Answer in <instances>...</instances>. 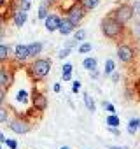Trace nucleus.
Wrapping results in <instances>:
<instances>
[{
    "label": "nucleus",
    "instance_id": "nucleus-1",
    "mask_svg": "<svg viewBox=\"0 0 140 149\" xmlns=\"http://www.w3.org/2000/svg\"><path fill=\"white\" fill-rule=\"evenodd\" d=\"M100 28H102V33L107 39H117L124 32V25H121L114 16H105L100 23Z\"/></svg>",
    "mask_w": 140,
    "mask_h": 149
},
{
    "label": "nucleus",
    "instance_id": "nucleus-2",
    "mask_svg": "<svg viewBox=\"0 0 140 149\" xmlns=\"http://www.w3.org/2000/svg\"><path fill=\"white\" fill-rule=\"evenodd\" d=\"M51 70V60L49 58H35L32 61V65L28 67L30 77L33 81H42Z\"/></svg>",
    "mask_w": 140,
    "mask_h": 149
},
{
    "label": "nucleus",
    "instance_id": "nucleus-3",
    "mask_svg": "<svg viewBox=\"0 0 140 149\" xmlns=\"http://www.w3.org/2000/svg\"><path fill=\"white\" fill-rule=\"evenodd\" d=\"M14 133H18V135H23V133H28L30 130H32V123L26 119V118H23V116H18V118H14V119H11L9 121V125H7Z\"/></svg>",
    "mask_w": 140,
    "mask_h": 149
},
{
    "label": "nucleus",
    "instance_id": "nucleus-4",
    "mask_svg": "<svg viewBox=\"0 0 140 149\" xmlns=\"http://www.w3.org/2000/svg\"><path fill=\"white\" fill-rule=\"evenodd\" d=\"M84 16H86V9L81 4H74L72 7L67 11V18H68V21L72 23L74 26H79L81 21L84 19Z\"/></svg>",
    "mask_w": 140,
    "mask_h": 149
},
{
    "label": "nucleus",
    "instance_id": "nucleus-5",
    "mask_svg": "<svg viewBox=\"0 0 140 149\" xmlns=\"http://www.w3.org/2000/svg\"><path fill=\"white\" fill-rule=\"evenodd\" d=\"M112 16H114L121 25H126V23L133 18V7L128 6V4H121V6H117V7L114 9Z\"/></svg>",
    "mask_w": 140,
    "mask_h": 149
},
{
    "label": "nucleus",
    "instance_id": "nucleus-6",
    "mask_svg": "<svg viewBox=\"0 0 140 149\" xmlns=\"http://www.w3.org/2000/svg\"><path fill=\"white\" fill-rule=\"evenodd\" d=\"M32 105L39 112L46 111L47 109V98H46V95L40 93V91H37V90H33V93H32Z\"/></svg>",
    "mask_w": 140,
    "mask_h": 149
},
{
    "label": "nucleus",
    "instance_id": "nucleus-7",
    "mask_svg": "<svg viewBox=\"0 0 140 149\" xmlns=\"http://www.w3.org/2000/svg\"><path fill=\"white\" fill-rule=\"evenodd\" d=\"M117 58H119L123 63H130V61L135 58V51H133V47L128 46V44H121V46L117 47Z\"/></svg>",
    "mask_w": 140,
    "mask_h": 149
},
{
    "label": "nucleus",
    "instance_id": "nucleus-8",
    "mask_svg": "<svg viewBox=\"0 0 140 149\" xmlns=\"http://www.w3.org/2000/svg\"><path fill=\"white\" fill-rule=\"evenodd\" d=\"M44 23H46V30L47 32H58L60 23H61V18L58 14H54V13H49L46 16V19H44Z\"/></svg>",
    "mask_w": 140,
    "mask_h": 149
},
{
    "label": "nucleus",
    "instance_id": "nucleus-9",
    "mask_svg": "<svg viewBox=\"0 0 140 149\" xmlns=\"http://www.w3.org/2000/svg\"><path fill=\"white\" fill-rule=\"evenodd\" d=\"M14 81V76H12V72L6 67H0V86L2 88H9Z\"/></svg>",
    "mask_w": 140,
    "mask_h": 149
},
{
    "label": "nucleus",
    "instance_id": "nucleus-10",
    "mask_svg": "<svg viewBox=\"0 0 140 149\" xmlns=\"http://www.w3.org/2000/svg\"><path fill=\"white\" fill-rule=\"evenodd\" d=\"M14 58H16V61H19V63L26 61V60L30 58L28 46H25V44H18V46L14 47Z\"/></svg>",
    "mask_w": 140,
    "mask_h": 149
},
{
    "label": "nucleus",
    "instance_id": "nucleus-11",
    "mask_svg": "<svg viewBox=\"0 0 140 149\" xmlns=\"http://www.w3.org/2000/svg\"><path fill=\"white\" fill-rule=\"evenodd\" d=\"M26 19H28V13H26V11H21V9L14 11V14H12V23H14V26L21 28V26L26 23Z\"/></svg>",
    "mask_w": 140,
    "mask_h": 149
},
{
    "label": "nucleus",
    "instance_id": "nucleus-12",
    "mask_svg": "<svg viewBox=\"0 0 140 149\" xmlns=\"http://www.w3.org/2000/svg\"><path fill=\"white\" fill-rule=\"evenodd\" d=\"M76 30V26L68 21V18H65V19H61V23H60V28H58V32L61 33V35H70Z\"/></svg>",
    "mask_w": 140,
    "mask_h": 149
},
{
    "label": "nucleus",
    "instance_id": "nucleus-13",
    "mask_svg": "<svg viewBox=\"0 0 140 149\" xmlns=\"http://www.w3.org/2000/svg\"><path fill=\"white\" fill-rule=\"evenodd\" d=\"M28 53H30V58H37L42 53V42H32V44H28Z\"/></svg>",
    "mask_w": 140,
    "mask_h": 149
},
{
    "label": "nucleus",
    "instance_id": "nucleus-14",
    "mask_svg": "<svg viewBox=\"0 0 140 149\" xmlns=\"http://www.w3.org/2000/svg\"><path fill=\"white\" fill-rule=\"evenodd\" d=\"M61 68H63L61 70V77H63L65 83H68L70 79H72V70H74V67H72V63H65Z\"/></svg>",
    "mask_w": 140,
    "mask_h": 149
},
{
    "label": "nucleus",
    "instance_id": "nucleus-15",
    "mask_svg": "<svg viewBox=\"0 0 140 149\" xmlns=\"http://www.w3.org/2000/svg\"><path fill=\"white\" fill-rule=\"evenodd\" d=\"M82 67H84L88 72H91V70H96V67H98V61H96V58L89 56V58H86V60L82 61Z\"/></svg>",
    "mask_w": 140,
    "mask_h": 149
},
{
    "label": "nucleus",
    "instance_id": "nucleus-16",
    "mask_svg": "<svg viewBox=\"0 0 140 149\" xmlns=\"http://www.w3.org/2000/svg\"><path fill=\"white\" fill-rule=\"evenodd\" d=\"M138 128H140V119H138V118L130 119V123H128V133L135 135V133L138 132Z\"/></svg>",
    "mask_w": 140,
    "mask_h": 149
},
{
    "label": "nucleus",
    "instance_id": "nucleus-17",
    "mask_svg": "<svg viewBox=\"0 0 140 149\" xmlns=\"http://www.w3.org/2000/svg\"><path fill=\"white\" fill-rule=\"evenodd\" d=\"M79 4H81L86 11H93L95 7H98L100 0H79Z\"/></svg>",
    "mask_w": 140,
    "mask_h": 149
},
{
    "label": "nucleus",
    "instance_id": "nucleus-18",
    "mask_svg": "<svg viewBox=\"0 0 140 149\" xmlns=\"http://www.w3.org/2000/svg\"><path fill=\"white\" fill-rule=\"evenodd\" d=\"M9 53H11V47L6 46V44H0V63H4L9 60Z\"/></svg>",
    "mask_w": 140,
    "mask_h": 149
},
{
    "label": "nucleus",
    "instance_id": "nucleus-19",
    "mask_svg": "<svg viewBox=\"0 0 140 149\" xmlns=\"http://www.w3.org/2000/svg\"><path fill=\"white\" fill-rule=\"evenodd\" d=\"M47 14H49V2H42L40 7H39V14H37V18H39V19H46Z\"/></svg>",
    "mask_w": 140,
    "mask_h": 149
},
{
    "label": "nucleus",
    "instance_id": "nucleus-20",
    "mask_svg": "<svg viewBox=\"0 0 140 149\" xmlns=\"http://www.w3.org/2000/svg\"><path fill=\"white\" fill-rule=\"evenodd\" d=\"M84 104H86V107H88L89 112H95L96 104H95V100H93V97H91L89 93H84Z\"/></svg>",
    "mask_w": 140,
    "mask_h": 149
},
{
    "label": "nucleus",
    "instance_id": "nucleus-21",
    "mask_svg": "<svg viewBox=\"0 0 140 149\" xmlns=\"http://www.w3.org/2000/svg\"><path fill=\"white\" fill-rule=\"evenodd\" d=\"M16 100H18L19 104H28V93H26L25 90H19V91L16 93Z\"/></svg>",
    "mask_w": 140,
    "mask_h": 149
},
{
    "label": "nucleus",
    "instance_id": "nucleus-22",
    "mask_svg": "<svg viewBox=\"0 0 140 149\" xmlns=\"http://www.w3.org/2000/svg\"><path fill=\"white\" fill-rule=\"evenodd\" d=\"M9 121V109L0 105V123H7Z\"/></svg>",
    "mask_w": 140,
    "mask_h": 149
},
{
    "label": "nucleus",
    "instance_id": "nucleus-23",
    "mask_svg": "<svg viewBox=\"0 0 140 149\" xmlns=\"http://www.w3.org/2000/svg\"><path fill=\"white\" fill-rule=\"evenodd\" d=\"M114 68H116L114 61H112V60H107V61H105V68H103V74H105V76H110V74L114 72Z\"/></svg>",
    "mask_w": 140,
    "mask_h": 149
},
{
    "label": "nucleus",
    "instance_id": "nucleus-24",
    "mask_svg": "<svg viewBox=\"0 0 140 149\" xmlns=\"http://www.w3.org/2000/svg\"><path fill=\"white\" fill-rule=\"evenodd\" d=\"M107 126H119V118L116 114H110L107 118Z\"/></svg>",
    "mask_w": 140,
    "mask_h": 149
},
{
    "label": "nucleus",
    "instance_id": "nucleus-25",
    "mask_svg": "<svg viewBox=\"0 0 140 149\" xmlns=\"http://www.w3.org/2000/svg\"><path fill=\"white\" fill-rule=\"evenodd\" d=\"M30 7H32V0H19V9L21 11H30Z\"/></svg>",
    "mask_w": 140,
    "mask_h": 149
},
{
    "label": "nucleus",
    "instance_id": "nucleus-26",
    "mask_svg": "<svg viewBox=\"0 0 140 149\" xmlns=\"http://www.w3.org/2000/svg\"><path fill=\"white\" fill-rule=\"evenodd\" d=\"M91 47H93V46H91L89 42H84V44H81V46H79V53H81V54H86V53H89V51H91Z\"/></svg>",
    "mask_w": 140,
    "mask_h": 149
},
{
    "label": "nucleus",
    "instance_id": "nucleus-27",
    "mask_svg": "<svg viewBox=\"0 0 140 149\" xmlns=\"http://www.w3.org/2000/svg\"><path fill=\"white\" fill-rule=\"evenodd\" d=\"M4 144H6V146H7L9 149H18V142H16L14 139H7V137H6Z\"/></svg>",
    "mask_w": 140,
    "mask_h": 149
},
{
    "label": "nucleus",
    "instance_id": "nucleus-28",
    "mask_svg": "<svg viewBox=\"0 0 140 149\" xmlns=\"http://www.w3.org/2000/svg\"><path fill=\"white\" fill-rule=\"evenodd\" d=\"M70 51H72V49H70V47H67V46H65L63 49H60V53H58V58H61V60H63V58H67V56L70 54Z\"/></svg>",
    "mask_w": 140,
    "mask_h": 149
},
{
    "label": "nucleus",
    "instance_id": "nucleus-29",
    "mask_svg": "<svg viewBox=\"0 0 140 149\" xmlns=\"http://www.w3.org/2000/svg\"><path fill=\"white\" fill-rule=\"evenodd\" d=\"M74 39H76L77 42L84 40V39H86V32H84V30H77V32H76V35H74Z\"/></svg>",
    "mask_w": 140,
    "mask_h": 149
},
{
    "label": "nucleus",
    "instance_id": "nucleus-30",
    "mask_svg": "<svg viewBox=\"0 0 140 149\" xmlns=\"http://www.w3.org/2000/svg\"><path fill=\"white\" fill-rule=\"evenodd\" d=\"M103 107H105V111H107L109 114H116V107H114L110 102H103Z\"/></svg>",
    "mask_w": 140,
    "mask_h": 149
},
{
    "label": "nucleus",
    "instance_id": "nucleus-31",
    "mask_svg": "<svg viewBox=\"0 0 140 149\" xmlns=\"http://www.w3.org/2000/svg\"><path fill=\"white\" fill-rule=\"evenodd\" d=\"M6 93H7V88H2V86H0V105L6 102Z\"/></svg>",
    "mask_w": 140,
    "mask_h": 149
},
{
    "label": "nucleus",
    "instance_id": "nucleus-32",
    "mask_svg": "<svg viewBox=\"0 0 140 149\" xmlns=\"http://www.w3.org/2000/svg\"><path fill=\"white\" fill-rule=\"evenodd\" d=\"M133 14H137V16H140V2H135L133 6Z\"/></svg>",
    "mask_w": 140,
    "mask_h": 149
},
{
    "label": "nucleus",
    "instance_id": "nucleus-33",
    "mask_svg": "<svg viewBox=\"0 0 140 149\" xmlns=\"http://www.w3.org/2000/svg\"><path fill=\"white\" fill-rule=\"evenodd\" d=\"M81 86H82V84H81V81H74V86H72V91H74V93H77V91L81 90Z\"/></svg>",
    "mask_w": 140,
    "mask_h": 149
},
{
    "label": "nucleus",
    "instance_id": "nucleus-34",
    "mask_svg": "<svg viewBox=\"0 0 140 149\" xmlns=\"http://www.w3.org/2000/svg\"><path fill=\"white\" fill-rule=\"evenodd\" d=\"M110 76H112V79H114V83H117V81H119V74H117V72H112V74H110Z\"/></svg>",
    "mask_w": 140,
    "mask_h": 149
},
{
    "label": "nucleus",
    "instance_id": "nucleus-35",
    "mask_svg": "<svg viewBox=\"0 0 140 149\" xmlns=\"http://www.w3.org/2000/svg\"><path fill=\"white\" fill-rule=\"evenodd\" d=\"M109 149H128L126 146H109Z\"/></svg>",
    "mask_w": 140,
    "mask_h": 149
},
{
    "label": "nucleus",
    "instance_id": "nucleus-36",
    "mask_svg": "<svg viewBox=\"0 0 140 149\" xmlns=\"http://www.w3.org/2000/svg\"><path fill=\"white\" fill-rule=\"evenodd\" d=\"M53 90H54L56 93H60V90H61V84H58V83H56V84L53 86Z\"/></svg>",
    "mask_w": 140,
    "mask_h": 149
},
{
    "label": "nucleus",
    "instance_id": "nucleus-37",
    "mask_svg": "<svg viewBox=\"0 0 140 149\" xmlns=\"http://www.w3.org/2000/svg\"><path fill=\"white\" fill-rule=\"evenodd\" d=\"M135 33H138V35H140V21L135 25Z\"/></svg>",
    "mask_w": 140,
    "mask_h": 149
},
{
    "label": "nucleus",
    "instance_id": "nucleus-38",
    "mask_svg": "<svg viewBox=\"0 0 140 149\" xmlns=\"http://www.w3.org/2000/svg\"><path fill=\"white\" fill-rule=\"evenodd\" d=\"M4 140H6V135H4L2 132H0V142H4Z\"/></svg>",
    "mask_w": 140,
    "mask_h": 149
},
{
    "label": "nucleus",
    "instance_id": "nucleus-39",
    "mask_svg": "<svg viewBox=\"0 0 140 149\" xmlns=\"http://www.w3.org/2000/svg\"><path fill=\"white\" fill-rule=\"evenodd\" d=\"M4 4H6V0H0V7H2Z\"/></svg>",
    "mask_w": 140,
    "mask_h": 149
},
{
    "label": "nucleus",
    "instance_id": "nucleus-40",
    "mask_svg": "<svg viewBox=\"0 0 140 149\" xmlns=\"http://www.w3.org/2000/svg\"><path fill=\"white\" fill-rule=\"evenodd\" d=\"M60 149H68V147H67V146H61V147H60Z\"/></svg>",
    "mask_w": 140,
    "mask_h": 149
},
{
    "label": "nucleus",
    "instance_id": "nucleus-41",
    "mask_svg": "<svg viewBox=\"0 0 140 149\" xmlns=\"http://www.w3.org/2000/svg\"><path fill=\"white\" fill-rule=\"evenodd\" d=\"M0 144H2V142H0ZM0 149H2V146H0Z\"/></svg>",
    "mask_w": 140,
    "mask_h": 149
},
{
    "label": "nucleus",
    "instance_id": "nucleus-42",
    "mask_svg": "<svg viewBox=\"0 0 140 149\" xmlns=\"http://www.w3.org/2000/svg\"><path fill=\"white\" fill-rule=\"evenodd\" d=\"M74 2H76V0H74ZM77 2H79V0H77Z\"/></svg>",
    "mask_w": 140,
    "mask_h": 149
}]
</instances>
